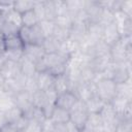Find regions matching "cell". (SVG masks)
Returning a JSON list of instances; mask_svg holds the SVG:
<instances>
[{
  "label": "cell",
  "instance_id": "obj_1",
  "mask_svg": "<svg viewBox=\"0 0 132 132\" xmlns=\"http://www.w3.org/2000/svg\"><path fill=\"white\" fill-rule=\"evenodd\" d=\"M110 60L114 64L132 62V36L121 37L109 47Z\"/></svg>",
  "mask_w": 132,
  "mask_h": 132
},
{
  "label": "cell",
  "instance_id": "obj_2",
  "mask_svg": "<svg viewBox=\"0 0 132 132\" xmlns=\"http://www.w3.org/2000/svg\"><path fill=\"white\" fill-rule=\"evenodd\" d=\"M19 35L25 45L26 44L41 45L45 38L38 24L33 27H23L22 26L19 30Z\"/></svg>",
  "mask_w": 132,
  "mask_h": 132
},
{
  "label": "cell",
  "instance_id": "obj_3",
  "mask_svg": "<svg viewBox=\"0 0 132 132\" xmlns=\"http://www.w3.org/2000/svg\"><path fill=\"white\" fill-rule=\"evenodd\" d=\"M95 94L105 103L116 97V84L109 78H102L95 82Z\"/></svg>",
  "mask_w": 132,
  "mask_h": 132
},
{
  "label": "cell",
  "instance_id": "obj_4",
  "mask_svg": "<svg viewBox=\"0 0 132 132\" xmlns=\"http://www.w3.org/2000/svg\"><path fill=\"white\" fill-rule=\"evenodd\" d=\"M69 112H70L69 122H71L77 128H79L81 130L85 127L87 120H88V116H89V112L86 108L85 102L77 100L75 102V104L72 106V108L69 110Z\"/></svg>",
  "mask_w": 132,
  "mask_h": 132
},
{
  "label": "cell",
  "instance_id": "obj_5",
  "mask_svg": "<svg viewBox=\"0 0 132 132\" xmlns=\"http://www.w3.org/2000/svg\"><path fill=\"white\" fill-rule=\"evenodd\" d=\"M132 62H126V63H120L111 65V80L114 84H122L126 82L131 79V73H132Z\"/></svg>",
  "mask_w": 132,
  "mask_h": 132
},
{
  "label": "cell",
  "instance_id": "obj_6",
  "mask_svg": "<svg viewBox=\"0 0 132 132\" xmlns=\"http://www.w3.org/2000/svg\"><path fill=\"white\" fill-rule=\"evenodd\" d=\"M114 24L119 30L121 37L132 36V19L128 18L121 11L114 12Z\"/></svg>",
  "mask_w": 132,
  "mask_h": 132
},
{
  "label": "cell",
  "instance_id": "obj_7",
  "mask_svg": "<svg viewBox=\"0 0 132 132\" xmlns=\"http://www.w3.org/2000/svg\"><path fill=\"white\" fill-rule=\"evenodd\" d=\"M13 101H14V106H16L23 112V114L28 112L33 107L32 94L25 90L20 91L15 95H13Z\"/></svg>",
  "mask_w": 132,
  "mask_h": 132
},
{
  "label": "cell",
  "instance_id": "obj_8",
  "mask_svg": "<svg viewBox=\"0 0 132 132\" xmlns=\"http://www.w3.org/2000/svg\"><path fill=\"white\" fill-rule=\"evenodd\" d=\"M84 10L88 16V20L90 23H98L101 12H102V7L99 4L98 0H85V7Z\"/></svg>",
  "mask_w": 132,
  "mask_h": 132
},
{
  "label": "cell",
  "instance_id": "obj_9",
  "mask_svg": "<svg viewBox=\"0 0 132 132\" xmlns=\"http://www.w3.org/2000/svg\"><path fill=\"white\" fill-rule=\"evenodd\" d=\"M78 100L86 102L92 96L95 95V84H85V82H77L72 91Z\"/></svg>",
  "mask_w": 132,
  "mask_h": 132
},
{
  "label": "cell",
  "instance_id": "obj_10",
  "mask_svg": "<svg viewBox=\"0 0 132 132\" xmlns=\"http://www.w3.org/2000/svg\"><path fill=\"white\" fill-rule=\"evenodd\" d=\"M89 23H84L79 21H73L71 28L69 29V39L81 43L87 35V27Z\"/></svg>",
  "mask_w": 132,
  "mask_h": 132
},
{
  "label": "cell",
  "instance_id": "obj_11",
  "mask_svg": "<svg viewBox=\"0 0 132 132\" xmlns=\"http://www.w3.org/2000/svg\"><path fill=\"white\" fill-rule=\"evenodd\" d=\"M77 100H78L77 97L72 91H66V92L58 94L56 102H55V106L70 110Z\"/></svg>",
  "mask_w": 132,
  "mask_h": 132
},
{
  "label": "cell",
  "instance_id": "obj_12",
  "mask_svg": "<svg viewBox=\"0 0 132 132\" xmlns=\"http://www.w3.org/2000/svg\"><path fill=\"white\" fill-rule=\"evenodd\" d=\"M68 59H69V56H67V55L63 54L62 52L58 51L56 53L45 54L44 57L42 58V61H43L45 67H46V69L48 70L52 67L62 65V64H66Z\"/></svg>",
  "mask_w": 132,
  "mask_h": 132
},
{
  "label": "cell",
  "instance_id": "obj_13",
  "mask_svg": "<svg viewBox=\"0 0 132 132\" xmlns=\"http://www.w3.org/2000/svg\"><path fill=\"white\" fill-rule=\"evenodd\" d=\"M121 38V35L119 33V30L117 28V25L113 23L103 27V34H102V40L108 44L109 46L113 44L116 41H118Z\"/></svg>",
  "mask_w": 132,
  "mask_h": 132
},
{
  "label": "cell",
  "instance_id": "obj_14",
  "mask_svg": "<svg viewBox=\"0 0 132 132\" xmlns=\"http://www.w3.org/2000/svg\"><path fill=\"white\" fill-rule=\"evenodd\" d=\"M45 53L42 48L41 45H36V44H26L24 46V57L33 61L37 62L41 60L44 57Z\"/></svg>",
  "mask_w": 132,
  "mask_h": 132
},
{
  "label": "cell",
  "instance_id": "obj_15",
  "mask_svg": "<svg viewBox=\"0 0 132 132\" xmlns=\"http://www.w3.org/2000/svg\"><path fill=\"white\" fill-rule=\"evenodd\" d=\"M0 72L4 75V77L6 79H10L15 77L18 74L21 73V69H20V64L16 62H12L9 60H6L5 63L3 64L2 68L0 69Z\"/></svg>",
  "mask_w": 132,
  "mask_h": 132
},
{
  "label": "cell",
  "instance_id": "obj_16",
  "mask_svg": "<svg viewBox=\"0 0 132 132\" xmlns=\"http://www.w3.org/2000/svg\"><path fill=\"white\" fill-rule=\"evenodd\" d=\"M54 89L56 90V92L58 94L66 92V91H72L74 86L73 84L68 79L66 73L64 75L58 76V77H54V85H53Z\"/></svg>",
  "mask_w": 132,
  "mask_h": 132
},
{
  "label": "cell",
  "instance_id": "obj_17",
  "mask_svg": "<svg viewBox=\"0 0 132 132\" xmlns=\"http://www.w3.org/2000/svg\"><path fill=\"white\" fill-rule=\"evenodd\" d=\"M25 44L21 39L19 33L12 36H8L3 38V47L4 51H13V50H22Z\"/></svg>",
  "mask_w": 132,
  "mask_h": 132
},
{
  "label": "cell",
  "instance_id": "obj_18",
  "mask_svg": "<svg viewBox=\"0 0 132 132\" xmlns=\"http://www.w3.org/2000/svg\"><path fill=\"white\" fill-rule=\"evenodd\" d=\"M99 114L102 119V124L103 123H113V122L119 123L120 122L119 116L117 114V112L114 111V109L112 108L110 103H105L103 108L100 110Z\"/></svg>",
  "mask_w": 132,
  "mask_h": 132
},
{
  "label": "cell",
  "instance_id": "obj_19",
  "mask_svg": "<svg viewBox=\"0 0 132 132\" xmlns=\"http://www.w3.org/2000/svg\"><path fill=\"white\" fill-rule=\"evenodd\" d=\"M36 80H37L38 90L40 91H45L52 88L54 85V77L47 71L36 73Z\"/></svg>",
  "mask_w": 132,
  "mask_h": 132
},
{
  "label": "cell",
  "instance_id": "obj_20",
  "mask_svg": "<svg viewBox=\"0 0 132 132\" xmlns=\"http://www.w3.org/2000/svg\"><path fill=\"white\" fill-rule=\"evenodd\" d=\"M86 108L88 110L89 113H99L100 110L103 108V106L105 105V102L103 100H101L96 94L94 96H92L89 100H87L85 102Z\"/></svg>",
  "mask_w": 132,
  "mask_h": 132
},
{
  "label": "cell",
  "instance_id": "obj_21",
  "mask_svg": "<svg viewBox=\"0 0 132 132\" xmlns=\"http://www.w3.org/2000/svg\"><path fill=\"white\" fill-rule=\"evenodd\" d=\"M50 119L54 123L66 124L70 120V112L67 109H64V108H60V107L55 106V108H54V110H53Z\"/></svg>",
  "mask_w": 132,
  "mask_h": 132
},
{
  "label": "cell",
  "instance_id": "obj_22",
  "mask_svg": "<svg viewBox=\"0 0 132 132\" xmlns=\"http://www.w3.org/2000/svg\"><path fill=\"white\" fill-rule=\"evenodd\" d=\"M116 96L122 97L128 100H132V82L131 79L122 82V84H116Z\"/></svg>",
  "mask_w": 132,
  "mask_h": 132
},
{
  "label": "cell",
  "instance_id": "obj_23",
  "mask_svg": "<svg viewBox=\"0 0 132 132\" xmlns=\"http://www.w3.org/2000/svg\"><path fill=\"white\" fill-rule=\"evenodd\" d=\"M20 64V69H21V73L24 74L27 77H31L34 76L37 72H36V67H35V62L23 57L22 60L19 62Z\"/></svg>",
  "mask_w": 132,
  "mask_h": 132
},
{
  "label": "cell",
  "instance_id": "obj_24",
  "mask_svg": "<svg viewBox=\"0 0 132 132\" xmlns=\"http://www.w3.org/2000/svg\"><path fill=\"white\" fill-rule=\"evenodd\" d=\"M96 72L87 64L82 65L79 71V82H85V84H91L95 81L96 78Z\"/></svg>",
  "mask_w": 132,
  "mask_h": 132
},
{
  "label": "cell",
  "instance_id": "obj_25",
  "mask_svg": "<svg viewBox=\"0 0 132 132\" xmlns=\"http://www.w3.org/2000/svg\"><path fill=\"white\" fill-rule=\"evenodd\" d=\"M109 103L112 106V108L114 109V111L117 112V114L118 116H121L125 111V109L132 103V100H128V99H125V98L116 96Z\"/></svg>",
  "mask_w": 132,
  "mask_h": 132
},
{
  "label": "cell",
  "instance_id": "obj_26",
  "mask_svg": "<svg viewBox=\"0 0 132 132\" xmlns=\"http://www.w3.org/2000/svg\"><path fill=\"white\" fill-rule=\"evenodd\" d=\"M41 46H42V48H43L45 54H52V53H56V52H58L60 50L61 42L58 41L53 36H50V37H45L44 38Z\"/></svg>",
  "mask_w": 132,
  "mask_h": 132
},
{
  "label": "cell",
  "instance_id": "obj_27",
  "mask_svg": "<svg viewBox=\"0 0 132 132\" xmlns=\"http://www.w3.org/2000/svg\"><path fill=\"white\" fill-rule=\"evenodd\" d=\"M73 16L70 13H63V14H59L57 15V18L55 19L54 23L57 27L63 28V29H67L69 30L73 24Z\"/></svg>",
  "mask_w": 132,
  "mask_h": 132
},
{
  "label": "cell",
  "instance_id": "obj_28",
  "mask_svg": "<svg viewBox=\"0 0 132 132\" xmlns=\"http://www.w3.org/2000/svg\"><path fill=\"white\" fill-rule=\"evenodd\" d=\"M65 4L67 7L68 13H70L74 19L75 14L84 9L85 0H65Z\"/></svg>",
  "mask_w": 132,
  "mask_h": 132
},
{
  "label": "cell",
  "instance_id": "obj_29",
  "mask_svg": "<svg viewBox=\"0 0 132 132\" xmlns=\"http://www.w3.org/2000/svg\"><path fill=\"white\" fill-rule=\"evenodd\" d=\"M34 6V1H27V0H16L13 2V10L19 12L21 15L32 10Z\"/></svg>",
  "mask_w": 132,
  "mask_h": 132
},
{
  "label": "cell",
  "instance_id": "obj_30",
  "mask_svg": "<svg viewBox=\"0 0 132 132\" xmlns=\"http://www.w3.org/2000/svg\"><path fill=\"white\" fill-rule=\"evenodd\" d=\"M19 30H20V27L7 22V21H4V23L2 24L1 28H0V34L2 35L3 38L5 37H8V36H12V35H15L19 33Z\"/></svg>",
  "mask_w": 132,
  "mask_h": 132
},
{
  "label": "cell",
  "instance_id": "obj_31",
  "mask_svg": "<svg viewBox=\"0 0 132 132\" xmlns=\"http://www.w3.org/2000/svg\"><path fill=\"white\" fill-rule=\"evenodd\" d=\"M13 106H14L13 96L3 92L0 95V112H5Z\"/></svg>",
  "mask_w": 132,
  "mask_h": 132
},
{
  "label": "cell",
  "instance_id": "obj_32",
  "mask_svg": "<svg viewBox=\"0 0 132 132\" xmlns=\"http://www.w3.org/2000/svg\"><path fill=\"white\" fill-rule=\"evenodd\" d=\"M37 24H39V20L36 16L33 9L22 14V26L23 27H33Z\"/></svg>",
  "mask_w": 132,
  "mask_h": 132
},
{
  "label": "cell",
  "instance_id": "obj_33",
  "mask_svg": "<svg viewBox=\"0 0 132 132\" xmlns=\"http://www.w3.org/2000/svg\"><path fill=\"white\" fill-rule=\"evenodd\" d=\"M3 113H4V118H5L6 124H11V125L13 123H15L23 116V112L16 106L11 107L10 109H8L7 111H5Z\"/></svg>",
  "mask_w": 132,
  "mask_h": 132
},
{
  "label": "cell",
  "instance_id": "obj_34",
  "mask_svg": "<svg viewBox=\"0 0 132 132\" xmlns=\"http://www.w3.org/2000/svg\"><path fill=\"white\" fill-rule=\"evenodd\" d=\"M44 7H45V20L55 21L58 15L55 0H44Z\"/></svg>",
  "mask_w": 132,
  "mask_h": 132
},
{
  "label": "cell",
  "instance_id": "obj_35",
  "mask_svg": "<svg viewBox=\"0 0 132 132\" xmlns=\"http://www.w3.org/2000/svg\"><path fill=\"white\" fill-rule=\"evenodd\" d=\"M114 22V13L109 10V9H105V8H102V12H101V15H100V19H99V24L103 27L111 24Z\"/></svg>",
  "mask_w": 132,
  "mask_h": 132
},
{
  "label": "cell",
  "instance_id": "obj_36",
  "mask_svg": "<svg viewBox=\"0 0 132 132\" xmlns=\"http://www.w3.org/2000/svg\"><path fill=\"white\" fill-rule=\"evenodd\" d=\"M39 27L44 35V37H50L53 35V32L55 30V23L54 21H48V20H43L41 22H39Z\"/></svg>",
  "mask_w": 132,
  "mask_h": 132
},
{
  "label": "cell",
  "instance_id": "obj_37",
  "mask_svg": "<svg viewBox=\"0 0 132 132\" xmlns=\"http://www.w3.org/2000/svg\"><path fill=\"white\" fill-rule=\"evenodd\" d=\"M86 125L88 127H90L91 129H93L94 131L96 129L100 128L102 125V119H101L100 114L99 113H89Z\"/></svg>",
  "mask_w": 132,
  "mask_h": 132
},
{
  "label": "cell",
  "instance_id": "obj_38",
  "mask_svg": "<svg viewBox=\"0 0 132 132\" xmlns=\"http://www.w3.org/2000/svg\"><path fill=\"white\" fill-rule=\"evenodd\" d=\"M46 102H48V101H47V99H46L45 94H44L43 91L38 90V91H36L35 93L32 94V103H33V106L40 107L41 108Z\"/></svg>",
  "mask_w": 132,
  "mask_h": 132
},
{
  "label": "cell",
  "instance_id": "obj_39",
  "mask_svg": "<svg viewBox=\"0 0 132 132\" xmlns=\"http://www.w3.org/2000/svg\"><path fill=\"white\" fill-rule=\"evenodd\" d=\"M33 11L35 12L36 16L38 18L39 22L45 20V7H44V0H39V1H34V6H33Z\"/></svg>",
  "mask_w": 132,
  "mask_h": 132
},
{
  "label": "cell",
  "instance_id": "obj_40",
  "mask_svg": "<svg viewBox=\"0 0 132 132\" xmlns=\"http://www.w3.org/2000/svg\"><path fill=\"white\" fill-rule=\"evenodd\" d=\"M5 21H7V22L20 27V28L22 27V15L13 9H11L10 11H8L5 14Z\"/></svg>",
  "mask_w": 132,
  "mask_h": 132
},
{
  "label": "cell",
  "instance_id": "obj_41",
  "mask_svg": "<svg viewBox=\"0 0 132 132\" xmlns=\"http://www.w3.org/2000/svg\"><path fill=\"white\" fill-rule=\"evenodd\" d=\"M5 57L7 60L19 63L24 57V48L22 50H13V51H4Z\"/></svg>",
  "mask_w": 132,
  "mask_h": 132
},
{
  "label": "cell",
  "instance_id": "obj_42",
  "mask_svg": "<svg viewBox=\"0 0 132 132\" xmlns=\"http://www.w3.org/2000/svg\"><path fill=\"white\" fill-rule=\"evenodd\" d=\"M52 36L62 43V42H64V41H66L68 39V37H69V30L63 29V28H60V27L56 26Z\"/></svg>",
  "mask_w": 132,
  "mask_h": 132
},
{
  "label": "cell",
  "instance_id": "obj_43",
  "mask_svg": "<svg viewBox=\"0 0 132 132\" xmlns=\"http://www.w3.org/2000/svg\"><path fill=\"white\" fill-rule=\"evenodd\" d=\"M25 91L33 94L36 91H38V86H37V80H36V74L31 77H27L26 86H25Z\"/></svg>",
  "mask_w": 132,
  "mask_h": 132
},
{
  "label": "cell",
  "instance_id": "obj_44",
  "mask_svg": "<svg viewBox=\"0 0 132 132\" xmlns=\"http://www.w3.org/2000/svg\"><path fill=\"white\" fill-rule=\"evenodd\" d=\"M67 70V65L66 64H62V65H58L55 67H52L47 70V72L53 76V77H58L61 75H64L66 73Z\"/></svg>",
  "mask_w": 132,
  "mask_h": 132
},
{
  "label": "cell",
  "instance_id": "obj_45",
  "mask_svg": "<svg viewBox=\"0 0 132 132\" xmlns=\"http://www.w3.org/2000/svg\"><path fill=\"white\" fill-rule=\"evenodd\" d=\"M128 18L132 19V0H122L120 10Z\"/></svg>",
  "mask_w": 132,
  "mask_h": 132
},
{
  "label": "cell",
  "instance_id": "obj_46",
  "mask_svg": "<svg viewBox=\"0 0 132 132\" xmlns=\"http://www.w3.org/2000/svg\"><path fill=\"white\" fill-rule=\"evenodd\" d=\"M42 131V125L38 122H35L33 120H30L26 128L22 132H41Z\"/></svg>",
  "mask_w": 132,
  "mask_h": 132
},
{
  "label": "cell",
  "instance_id": "obj_47",
  "mask_svg": "<svg viewBox=\"0 0 132 132\" xmlns=\"http://www.w3.org/2000/svg\"><path fill=\"white\" fill-rule=\"evenodd\" d=\"M29 121H30V120H29L27 117H25V116L23 114V116H22V117H21V118L15 122V123H13V124H12V126H13V127L19 131V132H22V131L26 128V126L28 125ZM10 125H11V124H10Z\"/></svg>",
  "mask_w": 132,
  "mask_h": 132
},
{
  "label": "cell",
  "instance_id": "obj_48",
  "mask_svg": "<svg viewBox=\"0 0 132 132\" xmlns=\"http://www.w3.org/2000/svg\"><path fill=\"white\" fill-rule=\"evenodd\" d=\"M13 2L14 1H0V12L6 14L8 11L13 9Z\"/></svg>",
  "mask_w": 132,
  "mask_h": 132
},
{
  "label": "cell",
  "instance_id": "obj_49",
  "mask_svg": "<svg viewBox=\"0 0 132 132\" xmlns=\"http://www.w3.org/2000/svg\"><path fill=\"white\" fill-rule=\"evenodd\" d=\"M47 132H67L66 124H59V123L53 122V124Z\"/></svg>",
  "mask_w": 132,
  "mask_h": 132
},
{
  "label": "cell",
  "instance_id": "obj_50",
  "mask_svg": "<svg viewBox=\"0 0 132 132\" xmlns=\"http://www.w3.org/2000/svg\"><path fill=\"white\" fill-rule=\"evenodd\" d=\"M0 132H19L12 125L10 124H5L1 129H0Z\"/></svg>",
  "mask_w": 132,
  "mask_h": 132
},
{
  "label": "cell",
  "instance_id": "obj_51",
  "mask_svg": "<svg viewBox=\"0 0 132 132\" xmlns=\"http://www.w3.org/2000/svg\"><path fill=\"white\" fill-rule=\"evenodd\" d=\"M66 127H67V132H80V129L77 128L74 124H72L71 122L66 123Z\"/></svg>",
  "mask_w": 132,
  "mask_h": 132
},
{
  "label": "cell",
  "instance_id": "obj_52",
  "mask_svg": "<svg viewBox=\"0 0 132 132\" xmlns=\"http://www.w3.org/2000/svg\"><path fill=\"white\" fill-rule=\"evenodd\" d=\"M6 60H7V59H6L5 54H4V52H3L2 54H0V69L2 68V66H3V64L5 63Z\"/></svg>",
  "mask_w": 132,
  "mask_h": 132
},
{
  "label": "cell",
  "instance_id": "obj_53",
  "mask_svg": "<svg viewBox=\"0 0 132 132\" xmlns=\"http://www.w3.org/2000/svg\"><path fill=\"white\" fill-rule=\"evenodd\" d=\"M5 81H6V78H5V77H4V75L0 72V89H2V88H3V86H4Z\"/></svg>",
  "mask_w": 132,
  "mask_h": 132
},
{
  "label": "cell",
  "instance_id": "obj_54",
  "mask_svg": "<svg viewBox=\"0 0 132 132\" xmlns=\"http://www.w3.org/2000/svg\"><path fill=\"white\" fill-rule=\"evenodd\" d=\"M4 21H5V14H3L2 12H0V28H1L2 24L4 23Z\"/></svg>",
  "mask_w": 132,
  "mask_h": 132
},
{
  "label": "cell",
  "instance_id": "obj_55",
  "mask_svg": "<svg viewBox=\"0 0 132 132\" xmlns=\"http://www.w3.org/2000/svg\"><path fill=\"white\" fill-rule=\"evenodd\" d=\"M4 52V47H3V43H0V54H2Z\"/></svg>",
  "mask_w": 132,
  "mask_h": 132
},
{
  "label": "cell",
  "instance_id": "obj_56",
  "mask_svg": "<svg viewBox=\"0 0 132 132\" xmlns=\"http://www.w3.org/2000/svg\"><path fill=\"white\" fill-rule=\"evenodd\" d=\"M94 132H105V131H104V130H103V129H102V128L100 127V128H98V129H96V130H95Z\"/></svg>",
  "mask_w": 132,
  "mask_h": 132
},
{
  "label": "cell",
  "instance_id": "obj_57",
  "mask_svg": "<svg viewBox=\"0 0 132 132\" xmlns=\"http://www.w3.org/2000/svg\"><path fill=\"white\" fill-rule=\"evenodd\" d=\"M116 132H119V131H116Z\"/></svg>",
  "mask_w": 132,
  "mask_h": 132
},
{
  "label": "cell",
  "instance_id": "obj_58",
  "mask_svg": "<svg viewBox=\"0 0 132 132\" xmlns=\"http://www.w3.org/2000/svg\"><path fill=\"white\" fill-rule=\"evenodd\" d=\"M130 132H132V131H130Z\"/></svg>",
  "mask_w": 132,
  "mask_h": 132
},
{
  "label": "cell",
  "instance_id": "obj_59",
  "mask_svg": "<svg viewBox=\"0 0 132 132\" xmlns=\"http://www.w3.org/2000/svg\"><path fill=\"white\" fill-rule=\"evenodd\" d=\"M41 132H43V131H41Z\"/></svg>",
  "mask_w": 132,
  "mask_h": 132
}]
</instances>
